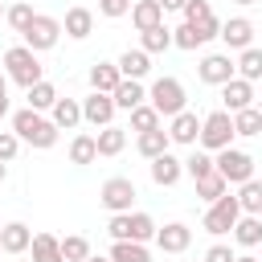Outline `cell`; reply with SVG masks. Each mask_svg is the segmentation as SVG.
<instances>
[{
  "label": "cell",
  "instance_id": "6da1fadb",
  "mask_svg": "<svg viewBox=\"0 0 262 262\" xmlns=\"http://www.w3.org/2000/svg\"><path fill=\"white\" fill-rule=\"evenodd\" d=\"M12 131L20 135V143H29V147H53L57 143V135H61V127L53 123V119H45L41 111H33V106H25V111H16L12 115Z\"/></svg>",
  "mask_w": 262,
  "mask_h": 262
},
{
  "label": "cell",
  "instance_id": "7a4b0ae2",
  "mask_svg": "<svg viewBox=\"0 0 262 262\" xmlns=\"http://www.w3.org/2000/svg\"><path fill=\"white\" fill-rule=\"evenodd\" d=\"M4 74H8V82L25 86V90L45 78V74H41V61H37V49H29L25 41L12 45V49H4Z\"/></svg>",
  "mask_w": 262,
  "mask_h": 262
},
{
  "label": "cell",
  "instance_id": "3957f363",
  "mask_svg": "<svg viewBox=\"0 0 262 262\" xmlns=\"http://www.w3.org/2000/svg\"><path fill=\"white\" fill-rule=\"evenodd\" d=\"M233 135H237V131H233V115L221 106V111H209V115L201 119V139H196V143H201L205 151H221V147H233Z\"/></svg>",
  "mask_w": 262,
  "mask_h": 262
},
{
  "label": "cell",
  "instance_id": "277c9868",
  "mask_svg": "<svg viewBox=\"0 0 262 262\" xmlns=\"http://www.w3.org/2000/svg\"><path fill=\"white\" fill-rule=\"evenodd\" d=\"M147 98H151V106L164 115V119H172V115H180V111H188V94H184V86H180V78H156L151 82V90H147Z\"/></svg>",
  "mask_w": 262,
  "mask_h": 262
},
{
  "label": "cell",
  "instance_id": "5b68a950",
  "mask_svg": "<svg viewBox=\"0 0 262 262\" xmlns=\"http://www.w3.org/2000/svg\"><path fill=\"white\" fill-rule=\"evenodd\" d=\"M237 217H242V205H237V196H217L209 209H205V233H213V237H221V233H233V225H237Z\"/></svg>",
  "mask_w": 262,
  "mask_h": 262
},
{
  "label": "cell",
  "instance_id": "8992f818",
  "mask_svg": "<svg viewBox=\"0 0 262 262\" xmlns=\"http://www.w3.org/2000/svg\"><path fill=\"white\" fill-rule=\"evenodd\" d=\"M213 160H217V172L229 184H246L254 176V156L242 151V147H221V151H213Z\"/></svg>",
  "mask_w": 262,
  "mask_h": 262
},
{
  "label": "cell",
  "instance_id": "52a82bcc",
  "mask_svg": "<svg viewBox=\"0 0 262 262\" xmlns=\"http://www.w3.org/2000/svg\"><path fill=\"white\" fill-rule=\"evenodd\" d=\"M57 37H61V20H57V16H45V12H37V16H33V25L20 33V41H25L29 49H37V53L53 49V45H57Z\"/></svg>",
  "mask_w": 262,
  "mask_h": 262
},
{
  "label": "cell",
  "instance_id": "ba28073f",
  "mask_svg": "<svg viewBox=\"0 0 262 262\" xmlns=\"http://www.w3.org/2000/svg\"><path fill=\"white\" fill-rule=\"evenodd\" d=\"M139 192H135V180L131 176H111V180H102V188H98V201L111 209V213H131V201H135Z\"/></svg>",
  "mask_w": 262,
  "mask_h": 262
},
{
  "label": "cell",
  "instance_id": "9c48e42d",
  "mask_svg": "<svg viewBox=\"0 0 262 262\" xmlns=\"http://www.w3.org/2000/svg\"><path fill=\"white\" fill-rule=\"evenodd\" d=\"M196 74H201L205 86H225L229 78H237V61L229 53H205L201 66H196Z\"/></svg>",
  "mask_w": 262,
  "mask_h": 262
},
{
  "label": "cell",
  "instance_id": "30bf717a",
  "mask_svg": "<svg viewBox=\"0 0 262 262\" xmlns=\"http://www.w3.org/2000/svg\"><path fill=\"white\" fill-rule=\"evenodd\" d=\"M115 94H102V90H90L86 98H82V123H90V127H111L115 123Z\"/></svg>",
  "mask_w": 262,
  "mask_h": 262
},
{
  "label": "cell",
  "instance_id": "8fae6325",
  "mask_svg": "<svg viewBox=\"0 0 262 262\" xmlns=\"http://www.w3.org/2000/svg\"><path fill=\"white\" fill-rule=\"evenodd\" d=\"M221 102H225V111H229V115H237V111L254 106V102H258L254 82H246V78H229V82L221 86Z\"/></svg>",
  "mask_w": 262,
  "mask_h": 262
},
{
  "label": "cell",
  "instance_id": "7c38bea8",
  "mask_svg": "<svg viewBox=\"0 0 262 262\" xmlns=\"http://www.w3.org/2000/svg\"><path fill=\"white\" fill-rule=\"evenodd\" d=\"M168 139H172V143H184V147H196V139H201V119H196V111L172 115V119H168Z\"/></svg>",
  "mask_w": 262,
  "mask_h": 262
},
{
  "label": "cell",
  "instance_id": "4fadbf2b",
  "mask_svg": "<svg viewBox=\"0 0 262 262\" xmlns=\"http://www.w3.org/2000/svg\"><path fill=\"white\" fill-rule=\"evenodd\" d=\"M221 41H225V49H250L254 45V20L250 16H229L225 25H221Z\"/></svg>",
  "mask_w": 262,
  "mask_h": 262
},
{
  "label": "cell",
  "instance_id": "5bb4252c",
  "mask_svg": "<svg viewBox=\"0 0 262 262\" xmlns=\"http://www.w3.org/2000/svg\"><path fill=\"white\" fill-rule=\"evenodd\" d=\"M188 242H192V229H188L184 221H168L164 229H156V246H160L164 254H184Z\"/></svg>",
  "mask_w": 262,
  "mask_h": 262
},
{
  "label": "cell",
  "instance_id": "9a60e30c",
  "mask_svg": "<svg viewBox=\"0 0 262 262\" xmlns=\"http://www.w3.org/2000/svg\"><path fill=\"white\" fill-rule=\"evenodd\" d=\"M151 164V180L160 184V188H172L180 176H184V160H176L172 151H164V156H156V160H147Z\"/></svg>",
  "mask_w": 262,
  "mask_h": 262
},
{
  "label": "cell",
  "instance_id": "2e32d148",
  "mask_svg": "<svg viewBox=\"0 0 262 262\" xmlns=\"http://www.w3.org/2000/svg\"><path fill=\"white\" fill-rule=\"evenodd\" d=\"M29 246H33V229H29L25 221L0 225V250H4V254H25Z\"/></svg>",
  "mask_w": 262,
  "mask_h": 262
},
{
  "label": "cell",
  "instance_id": "e0dca14e",
  "mask_svg": "<svg viewBox=\"0 0 262 262\" xmlns=\"http://www.w3.org/2000/svg\"><path fill=\"white\" fill-rule=\"evenodd\" d=\"M61 33L66 37H74V41H86L90 33H94V12L90 8H66V20H61Z\"/></svg>",
  "mask_w": 262,
  "mask_h": 262
},
{
  "label": "cell",
  "instance_id": "ac0fdd59",
  "mask_svg": "<svg viewBox=\"0 0 262 262\" xmlns=\"http://www.w3.org/2000/svg\"><path fill=\"white\" fill-rule=\"evenodd\" d=\"M131 25H135L139 33L164 25V4H160V0H135V4H131Z\"/></svg>",
  "mask_w": 262,
  "mask_h": 262
},
{
  "label": "cell",
  "instance_id": "d6986e66",
  "mask_svg": "<svg viewBox=\"0 0 262 262\" xmlns=\"http://www.w3.org/2000/svg\"><path fill=\"white\" fill-rule=\"evenodd\" d=\"M123 82V70L119 61H94L90 66V90H102V94H115V86Z\"/></svg>",
  "mask_w": 262,
  "mask_h": 262
},
{
  "label": "cell",
  "instance_id": "ffe728a7",
  "mask_svg": "<svg viewBox=\"0 0 262 262\" xmlns=\"http://www.w3.org/2000/svg\"><path fill=\"white\" fill-rule=\"evenodd\" d=\"M147 102V86L139 82V78H123L119 86H115V106L119 111H135V106H143Z\"/></svg>",
  "mask_w": 262,
  "mask_h": 262
},
{
  "label": "cell",
  "instance_id": "44dd1931",
  "mask_svg": "<svg viewBox=\"0 0 262 262\" xmlns=\"http://www.w3.org/2000/svg\"><path fill=\"white\" fill-rule=\"evenodd\" d=\"M233 242L246 246V250H254V246L262 242V217H258V213H242L237 225H233Z\"/></svg>",
  "mask_w": 262,
  "mask_h": 262
},
{
  "label": "cell",
  "instance_id": "7402d4cb",
  "mask_svg": "<svg viewBox=\"0 0 262 262\" xmlns=\"http://www.w3.org/2000/svg\"><path fill=\"white\" fill-rule=\"evenodd\" d=\"M119 70H123V78H147V70H151V53L147 49H127V53H119Z\"/></svg>",
  "mask_w": 262,
  "mask_h": 262
},
{
  "label": "cell",
  "instance_id": "603a6c76",
  "mask_svg": "<svg viewBox=\"0 0 262 262\" xmlns=\"http://www.w3.org/2000/svg\"><path fill=\"white\" fill-rule=\"evenodd\" d=\"M49 119H53L61 131H74V127L82 123V102H78V98H57L53 111H49Z\"/></svg>",
  "mask_w": 262,
  "mask_h": 262
},
{
  "label": "cell",
  "instance_id": "cb8c5ba5",
  "mask_svg": "<svg viewBox=\"0 0 262 262\" xmlns=\"http://www.w3.org/2000/svg\"><path fill=\"white\" fill-rule=\"evenodd\" d=\"M168 131L164 127H156V131H139V139H135V147H139V156L143 160H156V156H164L168 151Z\"/></svg>",
  "mask_w": 262,
  "mask_h": 262
},
{
  "label": "cell",
  "instance_id": "d4e9b609",
  "mask_svg": "<svg viewBox=\"0 0 262 262\" xmlns=\"http://www.w3.org/2000/svg\"><path fill=\"white\" fill-rule=\"evenodd\" d=\"M98 160V139L94 135H74L70 139V164H78V168H86V164H94Z\"/></svg>",
  "mask_w": 262,
  "mask_h": 262
},
{
  "label": "cell",
  "instance_id": "484cf974",
  "mask_svg": "<svg viewBox=\"0 0 262 262\" xmlns=\"http://www.w3.org/2000/svg\"><path fill=\"white\" fill-rule=\"evenodd\" d=\"M225 192H229V180H225L217 168H213V172H205V176H196V196H201L205 205H213V201H217V196H225Z\"/></svg>",
  "mask_w": 262,
  "mask_h": 262
},
{
  "label": "cell",
  "instance_id": "4316f807",
  "mask_svg": "<svg viewBox=\"0 0 262 262\" xmlns=\"http://www.w3.org/2000/svg\"><path fill=\"white\" fill-rule=\"evenodd\" d=\"M33 262H66L61 258V237H53V233H33Z\"/></svg>",
  "mask_w": 262,
  "mask_h": 262
},
{
  "label": "cell",
  "instance_id": "83f0119b",
  "mask_svg": "<svg viewBox=\"0 0 262 262\" xmlns=\"http://www.w3.org/2000/svg\"><path fill=\"white\" fill-rule=\"evenodd\" d=\"M94 139H98V156H119V151L127 147V131L115 127V123H111V127H98Z\"/></svg>",
  "mask_w": 262,
  "mask_h": 262
},
{
  "label": "cell",
  "instance_id": "f1b7e54d",
  "mask_svg": "<svg viewBox=\"0 0 262 262\" xmlns=\"http://www.w3.org/2000/svg\"><path fill=\"white\" fill-rule=\"evenodd\" d=\"M237 205H242V213H258L262 217V180L258 176H250L246 184H237Z\"/></svg>",
  "mask_w": 262,
  "mask_h": 262
},
{
  "label": "cell",
  "instance_id": "f546056e",
  "mask_svg": "<svg viewBox=\"0 0 262 262\" xmlns=\"http://www.w3.org/2000/svg\"><path fill=\"white\" fill-rule=\"evenodd\" d=\"M111 262H151L147 242H111Z\"/></svg>",
  "mask_w": 262,
  "mask_h": 262
},
{
  "label": "cell",
  "instance_id": "4dcf8cb0",
  "mask_svg": "<svg viewBox=\"0 0 262 262\" xmlns=\"http://www.w3.org/2000/svg\"><path fill=\"white\" fill-rule=\"evenodd\" d=\"M25 94H29V106H33V111H53V102L61 98V94H57V86H53V82H45V78H41L37 86H29Z\"/></svg>",
  "mask_w": 262,
  "mask_h": 262
},
{
  "label": "cell",
  "instance_id": "1f68e13d",
  "mask_svg": "<svg viewBox=\"0 0 262 262\" xmlns=\"http://www.w3.org/2000/svg\"><path fill=\"white\" fill-rule=\"evenodd\" d=\"M237 78H246V82H258L262 78V49L258 45H250V49L237 53Z\"/></svg>",
  "mask_w": 262,
  "mask_h": 262
},
{
  "label": "cell",
  "instance_id": "d6a6232c",
  "mask_svg": "<svg viewBox=\"0 0 262 262\" xmlns=\"http://www.w3.org/2000/svg\"><path fill=\"white\" fill-rule=\"evenodd\" d=\"M139 49H147V53H164V49H172V29H168V25H156V29L139 33Z\"/></svg>",
  "mask_w": 262,
  "mask_h": 262
},
{
  "label": "cell",
  "instance_id": "836d02e7",
  "mask_svg": "<svg viewBox=\"0 0 262 262\" xmlns=\"http://www.w3.org/2000/svg\"><path fill=\"white\" fill-rule=\"evenodd\" d=\"M156 127H164V115H160L151 102H143V106L131 111V131H135V135H139V131H156Z\"/></svg>",
  "mask_w": 262,
  "mask_h": 262
},
{
  "label": "cell",
  "instance_id": "e575fe53",
  "mask_svg": "<svg viewBox=\"0 0 262 262\" xmlns=\"http://www.w3.org/2000/svg\"><path fill=\"white\" fill-rule=\"evenodd\" d=\"M233 131H237V135H246V139L262 135V111H258V106L237 111V115H233Z\"/></svg>",
  "mask_w": 262,
  "mask_h": 262
},
{
  "label": "cell",
  "instance_id": "d590c367",
  "mask_svg": "<svg viewBox=\"0 0 262 262\" xmlns=\"http://www.w3.org/2000/svg\"><path fill=\"white\" fill-rule=\"evenodd\" d=\"M156 221H151V213H131V233H127V242H151L156 237Z\"/></svg>",
  "mask_w": 262,
  "mask_h": 262
},
{
  "label": "cell",
  "instance_id": "8d00e7d4",
  "mask_svg": "<svg viewBox=\"0 0 262 262\" xmlns=\"http://www.w3.org/2000/svg\"><path fill=\"white\" fill-rule=\"evenodd\" d=\"M61 258H66V262H86V258H90V242H86L82 233L61 237Z\"/></svg>",
  "mask_w": 262,
  "mask_h": 262
},
{
  "label": "cell",
  "instance_id": "74e56055",
  "mask_svg": "<svg viewBox=\"0 0 262 262\" xmlns=\"http://www.w3.org/2000/svg\"><path fill=\"white\" fill-rule=\"evenodd\" d=\"M33 16H37V12H33V4H25V0H20V4H12V8L4 12V20L12 25V33H25V29L33 25Z\"/></svg>",
  "mask_w": 262,
  "mask_h": 262
},
{
  "label": "cell",
  "instance_id": "f35d334b",
  "mask_svg": "<svg viewBox=\"0 0 262 262\" xmlns=\"http://www.w3.org/2000/svg\"><path fill=\"white\" fill-rule=\"evenodd\" d=\"M172 45H176V49H196V45H205V41H201L196 25H188V20H184V25H176V29H172Z\"/></svg>",
  "mask_w": 262,
  "mask_h": 262
},
{
  "label": "cell",
  "instance_id": "ab89813d",
  "mask_svg": "<svg viewBox=\"0 0 262 262\" xmlns=\"http://www.w3.org/2000/svg\"><path fill=\"white\" fill-rule=\"evenodd\" d=\"M213 168H217V160H213L205 147H201V151H192V156L184 160V172H188L192 180H196V176H205V172H213Z\"/></svg>",
  "mask_w": 262,
  "mask_h": 262
},
{
  "label": "cell",
  "instance_id": "60d3db41",
  "mask_svg": "<svg viewBox=\"0 0 262 262\" xmlns=\"http://www.w3.org/2000/svg\"><path fill=\"white\" fill-rule=\"evenodd\" d=\"M106 233H111L115 242H127V233H131V213H111V225H106Z\"/></svg>",
  "mask_w": 262,
  "mask_h": 262
},
{
  "label": "cell",
  "instance_id": "b9f144b4",
  "mask_svg": "<svg viewBox=\"0 0 262 262\" xmlns=\"http://www.w3.org/2000/svg\"><path fill=\"white\" fill-rule=\"evenodd\" d=\"M16 151H20V135H16V131H0V160L12 164Z\"/></svg>",
  "mask_w": 262,
  "mask_h": 262
},
{
  "label": "cell",
  "instance_id": "7bdbcfd3",
  "mask_svg": "<svg viewBox=\"0 0 262 262\" xmlns=\"http://www.w3.org/2000/svg\"><path fill=\"white\" fill-rule=\"evenodd\" d=\"M209 16H213V4H209V0H188V4H184V20L196 25V20H209Z\"/></svg>",
  "mask_w": 262,
  "mask_h": 262
},
{
  "label": "cell",
  "instance_id": "ee69618b",
  "mask_svg": "<svg viewBox=\"0 0 262 262\" xmlns=\"http://www.w3.org/2000/svg\"><path fill=\"white\" fill-rule=\"evenodd\" d=\"M131 4H135V0H98V12L111 16V20H119V16L131 12Z\"/></svg>",
  "mask_w": 262,
  "mask_h": 262
},
{
  "label": "cell",
  "instance_id": "f6af8a7d",
  "mask_svg": "<svg viewBox=\"0 0 262 262\" xmlns=\"http://www.w3.org/2000/svg\"><path fill=\"white\" fill-rule=\"evenodd\" d=\"M233 258H237V254H233L229 246H221V242H217V246H209V250H205V258H201V262H233Z\"/></svg>",
  "mask_w": 262,
  "mask_h": 262
},
{
  "label": "cell",
  "instance_id": "bcb514c9",
  "mask_svg": "<svg viewBox=\"0 0 262 262\" xmlns=\"http://www.w3.org/2000/svg\"><path fill=\"white\" fill-rule=\"evenodd\" d=\"M160 4H164V12H184L188 0H160Z\"/></svg>",
  "mask_w": 262,
  "mask_h": 262
},
{
  "label": "cell",
  "instance_id": "7dc6e473",
  "mask_svg": "<svg viewBox=\"0 0 262 262\" xmlns=\"http://www.w3.org/2000/svg\"><path fill=\"white\" fill-rule=\"evenodd\" d=\"M0 98H8V74H0Z\"/></svg>",
  "mask_w": 262,
  "mask_h": 262
},
{
  "label": "cell",
  "instance_id": "c3c4849f",
  "mask_svg": "<svg viewBox=\"0 0 262 262\" xmlns=\"http://www.w3.org/2000/svg\"><path fill=\"white\" fill-rule=\"evenodd\" d=\"M233 262H258V258H254V254H237Z\"/></svg>",
  "mask_w": 262,
  "mask_h": 262
},
{
  "label": "cell",
  "instance_id": "681fc988",
  "mask_svg": "<svg viewBox=\"0 0 262 262\" xmlns=\"http://www.w3.org/2000/svg\"><path fill=\"white\" fill-rule=\"evenodd\" d=\"M86 262H111V254H106V258H102V254H90Z\"/></svg>",
  "mask_w": 262,
  "mask_h": 262
},
{
  "label": "cell",
  "instance_id": "f907efd6",
  "mask_svg": "<svg viewBox=\"0 0 262 262\" xmlns=\"http://www.w3.org/2000/svg\"><path fill=\"white\" fill-rule=\"evenodd\" d=\"M4 115H8V98H0V119H4Z\"/></svg>",
  "mask_w": 262,
  "mask_h": 262
},
{
  "label": "cell",
  "instance_id": "816d5d0a",
  "mask_svg": "<svg viewBox=\"0 0 262 262\" xmlns=\"http://www.w3.org/2000/svg\"><path fill=\"white\" fill-rule=\"evenodd\" d=\"M4 176H8V164H4V160H0V180H4Z\"/></svg>",
  "mask_w": 262,
  "mask_h": 262
},
{
  "label": "cell",
  "instance_id": "f5cc1de1",
  "mask_svg": "<svg viewBox=\"0 0 262 262\" xmlns=\"http://www.w3.org/2000/svg\"><path fill=\"white\" fill-rule=\"evenodd\" d=\"M233 4H258V0H233Z\"/></svg>",
  "mask_w": 262,
  "mask_h": 262
},
{
  "label": "cell",
  "instance_id": "db71d44e",
  "mask_svg": "<svg viewBox=\"0 0 262 262\" xmlns=\"http://www.w3.org/2000/svg\"><path fill=\"white\" fill-rule=\"evenodd\" d=\"M4 12H8V8H4V0H0V16H4Z\"/></svg>",
  "mask_w": 262,
  "mask_h": 262
},
{
  "label": "cell",
  "instance_id": "11a10c76",
  "mask_svg": "<svg viewBox=\"0 0 262 262\" xmlns=\"http://www.w3.org/2000/svg\"><path fill=\"white\" fill-rule=\"evenodd\" d=\"M254 106H258V111H262V98H258V102H254Z\"/></svg>",
  "mask_w": 262,
  "mask_h": 262
},
{
  "label": "cell",
  "instance_id": "9f6ffc18",
  "mask_svg": "<svg viewBox=\"0 0 262 262\" xmlns=\"http://www.w3.org/2000/svg\"><path fill=\"white\" fill-rule=\"evenodd\" d=\"M0 254H4V250H0Z\"/></svg>",
  "mask_w": 262,
  "mask_h": 262
},
{
  "label": "cell",
  "instance_id": "6f0895ef",
  "mask_svg": "<svg viewBox=\"0 0 262 262\" xmlns=\"http://www.w3.org/2000/svg\"><path fill=\"white\" fill-rule=\"evenodd\" d=\"M258 262H262V258H258Z\"/></svg>",
  "mask_w": 262,
  "mask_h": 262
}]
</instances>
